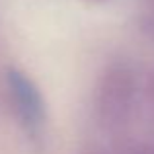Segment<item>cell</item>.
I'll use <instances>...</instances> for the list:
<instances>
[{"label": "cell", "mask_w": 154, "mask_h": 154, "mask_svg": "<svg viewBox=\"0 0 154 154\" xmlns=\"http://www.w3.org/2000/svg\"><path fill=\"white\" fill-rule=\"evenodd\" d=\"M8 84H10L12 103L22 125L29 135H39L43 119H45V103H43L37 86L20 70H10Z\"/></svg>", "instance_id": "obj_1"}]
</instances>
